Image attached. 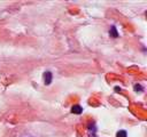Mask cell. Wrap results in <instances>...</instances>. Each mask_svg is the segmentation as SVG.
<instances>
[{"mask_svg":"<svg viewBox=\"0 0 147 137\" xmlns=\"http://www.w3.org/2000/svg\"><path fill=\"white\" fill-rule=\"evenodd\" d=\"M44 80H45V84H51L52 82V73L51 72H45L44 73Z\"/></svg>","mask_w":147,"mask_h":137,"instance_id":"cell-1","label":"cell"},{"mask_svg":"<svg viewBox=\"0 0 147 137\" xmlns=\"http://www.w3.org/2000/svg\"><path fill=\"white\" fill-rule=\"evenodd\" d=\"M71 112L75 113V114H80V113L83 112V107H82L80 105H74V106L71 107Z\"/></svg>","mask_w":147,"mask_h":137,"instance_id":"cell-2","label":"cell"},{"mask_svg":"<svg viewBox=\"0 0 147 137\" xmlns=\"http://www.w3.org/2000/svg\"><path fill=\"white\" fill-rule=\"evenodd\" d=\"M109 34H110V37H113V38H117V37H118V33H117V30H116L115 26H111V29H110V31H109Z\"/></svg>","mask_w":147,"mask_h":137,"instance_id":"cell-3","label":"cell"},{"mask_svg":"<svg viewBox=\"0 0 147 137\" xmlns=\"http://www.w3.org/2000/svg\"><path fill=\"white\" fill-rule=\"evenodd\" d=\"M116 137H126V131H125V130H119V131H117Z\"/></svg>","mask_w":147,"mask_h":137,"instance_id":"cell-4","label":"cell"},{"mask_svg":"<svg viewBox=\"0 0 147 137\" xmlns=\"http://www.w3.org/2000/svg\"><path fill=\"white\" fill-rule=\"evenodd\" d=\"M134 90H136V91H141V90H142V87H141L140 84H136V86H134Z\"/></svg>","mask_w":147,"mask_h":137,"instance_id":"cell-5","label":"cell"}]
</instances>
